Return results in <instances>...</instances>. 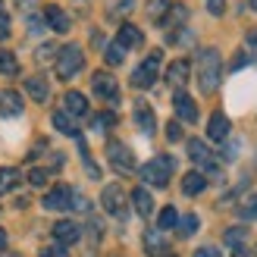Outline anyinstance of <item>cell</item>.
<instances>
[{"label": "cell", "instance_id": "obj_1", "mask_svg": "<svg viewBox=\"0 0 257 257\" xmlns=\"http://www.w3.org/2000/svg\"><path fill=\"white\" fill-rule=\"evenodd\" d=\"M220 75H223V60H220V50L213 47H204L198 54V85L204 94H213L220 88Z\"/></svg>", "mask_w": 257, "mask_h": 257}, {"label": "cell", "instance_id": "obj_2", "mask_svg": "<svg viewBox=\"0 0 257 257\" xmlns=\"http://www.w3.org/2000/svg\"><path fill=\"white\" fill-rule=\"evenodd\" d=\"M173 170H176V160L166 157V154H160V157H154L151 163L141 166V182H148L154 188H166V185H170Z\"/></svg>", "mask_w": 257, "mask_h": 257}, {"label": "cell", "instance_id": "obj_3", "mask_svg": "<svg viewBox=\"0 0 257 257\" xmlns=\"http://www.w3.org/2000/svg\"><path fill=\"white\" fill-rule=\"evenodd\" d=\"M85 66V57H82V47L79 44H66L63 50H57V66H54V72H57V79H72L75 72H79Z\"/></svg>", "mask_w": 257, "mask_h": 257}, {"label": "cell", "instance_id": "obj_4", "mask_svg": "<svg viewBox=\"0 0 257 257\" xmlns=\"http://www.w3.org/2000/svg\"><path fill=\"white\" fill-rule=\"evenodd\" d=\"M160 60H163L160 50H151L148 60L132 72V85H135V88H151L154 82H157V75H160Z\"/></svg>", "mask_w": 257, "mask_h": 257}, {"label": "cell", "instance_id": "obj_5", "mask_svg": "<svg viewBox=\"0 0 257 257\" xmlns=\"http://www.w3.org/2000/svg\"><path fill=\"white\" fill-rule=\"evenodd\" d=\"M100 204H104V210H107L110 216H119V220H125V213H128V198H125L122 185H107L104 191H100Z\"/></svg>", "mask_w": 257, "mask_h": 257}, {"label": "cell", "instance_id": "obj_6", "mask_svg": "<svg viewBox=\"0 0 257 257\" xmlns=\"http://www.w3.org/2000/svg\"><path fill=\"white\" fill-rule=\"evenodd\" d=\"M107 157H110V166L119 173H135V154L128 145H122V141H110L107 145Z\"/></svg>", "mask_w": 257, "mask_h": 257}, {"label": "cell", "instance_id": "obj_7", "mask_svg": "<svg viewBox=\"0 0 257 257\" xmlns=\"http://www.w3.org/2000/svg\"><path fill=\"white\" fill-rule=\"evenodd\" d=\"M91 88H94V94L97 97H104V100H116L119 97V85H116V79H113L110 72H94V79H91Z\"/></svg>", "mask_w": 257, "mask_h": 257}, {"label": "cell", "instance_id": "obj_8", "mask_svg": "<svg viewBox=\"0 0 257 257\" xmlns=\"http://www.w3.org/2000/svg\"><path fill=\"white\" fill-rule=\"evenodd\" d=\"M188 157L195 160L198 166H204V170H216V160H213V154H210V148L204 145V141H198V138H191L188 141Z\"/></svg>", "mask_w": 257, "mask_h": 257}, {"label": "cell", "instance_id": "obj_9", "mask_svg": "<svg viewBox=\"0 0 257 257\" xmlns=\"http://www.w3.org/2000/svg\"><path fill=\"white\" fill-rule=\"evenodd\" d=\"M173 107H176V116L182 122H198V107H195V100H191L185 91L173 94Z\"/></svg>", "mask_w": 257, "mask_h": 257}, {"label": "cell", "instance_id": "obj_10", "mask_svg": "<svg viewBox=\"0 0 257 257\" xmlns=\"http://www.w3.org/2000/svg\"><path fill=\"white\" fill-rule=\"evenodd\" d=\"M69 204H72V188L66 185H57L54 191L44 195V210H69Z\"/></svg>", "mask_w": 257, "mask_h": 257}, {"label": "cell", "instance_id": "obj_11", "mask_svg": "<svg viewBox=\"0 0 257 257\" xmlns=\"http://www.w3.org/2000/svg\"><path fill=\"white\" fill-rule=\"evenodd\" d=\"M54 238L60 241V245H63V248H66V245H75V241H79V238H82V229H79V226H75L72 220H60V223L54 226Z\"/></svg>", "mask_w": 257, "mask_h": 257}, {"label": "cell", "instance_id": "obj_12", "mask_svg": "<svg viewBox=\"0 0 257 257\" xmlns=\"http://www.w3.org/2000/svg\"><path fill=\"white\" fill-rule=\"evenodd\" d=\"M229 132H232V122H229V116H223V113H213L210 122H207L210 141H229Z\"/></svg>", "mask_w": 257, "mask_h": 257}, {"label": "cell", "instance_id": "obj_13", "mask_svg": "<svg viewBox=\"0 0 257 257\" xmlns=\"http://www.w3.org/2000/svg\"><path fill=\"white\" fill-rule=\"evenodd\" d=\"M188 75H191V63L188 60H173L170 69H166V82H170L173 88H182L188 82Z\"/></svg>", "mask_w": 257, "mask_h": 257}, {"label": "cell", "instance_id": "obj_14", "mask_svg": "<svg viewBox=\"0 0 257 257\" xmlns=\"http://www.w3.org/2000/svg\"><path fill=\"white\" fill-rule=\"evenodd\" d=\"M22 113V94L7 88V91H0V116H19Z\"/></svg>", "mask_w": 257, "mask_h": 257}, {"label": "cell", "instance_id": "obj_15", "mask_svg": "<svg viewBox=\"0 0 257 257\" xmlns=\"http://www.w3.org/2000/svg\"><path fill=\"white\" fill-rule=\"evenodd\" d=\"M185 19H188V7L185 4H170V10H166V16H163V25L170 32H179L185 25Z\"/></svg>", "mask_w": 257, "mask_h": 257}, {"label": "cell", "instance_id": "obj_16", "mask_svg": "<svg viewBox=\"0 0 257 257\" xmlns=\"http://www.w3.org/2000/svg\"><path fill=\"white\" fill-rule=\"evenodd\" d=\"M63 113H69V116H85L88 113V97L79 94V91H66V97H63Z\"/></svg>", "mask_w": 257, "mask_h": 257}, {"label": "cell", "instance_id": "obj_17", "mask_svg": "<svg viewBox=\"0 0 257 257\" xmlns=\"http://www.w3.org/2000/svg\"><path fill=\"white\" fill-rule=\"evenodd\" d=\"M135 125L145 135H154V128H157V116H154V110L148 104H135Z\"/></svg>", "mask_w": 257, "mask_h": 257}, {"label": "cell", "instance_id": "obj_18", "mask_svg": "<svg viewBox=\"0 0 257 257\" xmlns=\"http://www.w3.org/2000/svg\"><path fill=\"white\" fill-rule=\"evenodd\" d=\"M132 207L138 210V216H151L154 213V198L148 188H135L132 191Z\"/></svg>", "mask_w": 257, "mask_h": 257}, {"label": "cell", "instance_id": "obj_19", "mask_svg": "<svg viewBox=\"0 0 257 257\" xmlns=\"http://www.w3.org/2000/svg\"><path fill=\"white\" fill-rule=\"evenodd\" d=\"M44 22H47L54 32H69V16H66L60 7H47V10H44Z\"/></svg>", "mask_w": 257, "mask_h": 257}, {"label": "cell", "instance_id": "obj_20", "mask_svg": "<svg viewBox=\"0 0 257 257\" xmlns=\"http://www.w3.org/2000/svg\"><path fill=\"white\" fill-rule=\"evenodd\" d=\"M25 91H29V97H32V100L44 104L47 94H50V88H47V82L41 79V75H32V79H25Z\"/></svg>", "mask_w": 257, "mask_h": 257}, {"label": "cell", "instance_id": "obj_21", "mask_svg": "<svg viewBox=\"0 0 257 257\" xmlns=\"http://www.w3.org/2000/svg\"><path fill=\"white\" fill-rule=\"evenodd\" d=\"M145 251H148L151 257H163V251H166V238H163L160 229H154V232H145Z\"/></svg>", "mask_w": 257, "mask_h": 257}, {"label": "cell", "instance_id": "obj_22", "mask_svg": "<svg viewBox=\"0 0 257 257\" xmlns=\"http://www.w3.org/2000/svg\"><path fill=\"white\" fill-rule=\"evenodd\" d=\"M116 44H122L125 50H128V47H138V44H141V32L135 29V25H128V22H125V25H119Z\"/></svg>", "mask_w": 257, "mask_h": 257}, {"label": "cell", "instance_id": "obj_23", "mask_svg": "<svg viewBox=\"0 0 257 257\" xmlns=\"http://www.w3.org/2000/svg\"><path fill=\"white\" fill-rule=\"evenodd\" d=\"M19 185V170L16 166H0V195H10Z\"/></svg>", "mask_w": 257, "mask_h": 257}, {"label": "cell", "instance_id": "obj_24", "mask_svg": "<svg viewBox=\"0 0 257 257\" xmlns=\"http://www.w3.org/2000/svg\"><path fill=\"white\" fill-rule=\"evenodd\" d=\"M204 188H207V176H204V173H188L182 179V191H185V195H201Z\"/></svg>", "mask_w": 257, "mask_h": 257}, {"label": "cell", "instance_id": "obj_25", "mask_svg": "<svg viewBox=\"0 0 257 257\" xmlns=\"http://www.w3.org/2000/svg\"><path fill=\"white\" fill-rule=\"evenodd\" d=\"M54 128H57V132H63V135H69V138L79 135V125H75L72 116H69V113H63V110L54 113Z\"/></svg>", "mask_w": 257, "mask_h": 257}, {"label": "cell", "instance_id": "obj_26", "mask_svg": "<svg viewBox=\"0 0 257 257\" xmlns=\"http://www.w3.org/2000/svg\"><path fill=\"white\" fill-rule=\"evenodd\" d=\"M19 72V60L10 50H0V75H16Z\"/></svg>", "mask_w": 257, "mask_h": 257}, {"label": "cell", "instance_id": "obj_27", "mask_svg": "<svg viewBox=\"0 0 257 257\" xmlns=\"http://www.w3.org/2000/svg\"><path fill=\"white\" fill-rule=\"evenodd\" d=\"M176 226H179V235H185V238H188V235H195V232H198V226H201V223H198V213H185Z\"/></svg>", "mask_w": 257, "mask_h": 257}, {"label": "cell", "instance_id": "obj_28", "mask_svg": "<svg viewBox=\"0 0 257 257\" xmlns=\"http://www.w3.org/2000/svg\"><path fill=\"white\" fill-rule=\"evenodd\" d=\"M113 125H116V113H97V116L91 119V128H94V132H107V128H113Z\"/></svg>", "mask_w": 257, "mask_h": 257}, {"label": "cell", "instance_id": "obj_29", "mask_svg": "<svg viewBox=\"0 0 257 257\" xmlns=\"http://www.w3.org/2000/svg\"><path fill=\"white\" fill-rule=\"evenodd\" d=\"M166 10H170V0H148V16L154 22H163Z\"/></svg>", "mask_w": 257, "mask_h": 257}, {"label": "cell", "instance_id": "obj_30", "mask_svg": "<svg viewBox=\"0 0 257 257\" xmlns=\"http://www.w3.org/2000/svg\"><path fill=\"white\" fill-rule=\"evenodd\" d=\"M104 60L110 63V66H119V63L125 60V47H122V44H110V47L104 50Z\"/></svg>", "mask_w": 257, "mask_h": 257}, {"label": "cell", "instance_id": "obj_31", "mask_svg": "<svg viewBox=\"0 0 257 257\" xmlns=\"http://www.w3.org/2000/svg\"><path fill=\"white\" fill-rule=\"evenodd\" d=\"M179 223V213H176V207H163V213H160V220H157V226H160V232H166V229H173Z\"/></svg>", "mask_w": 257, "mask_h": 257}, {"label": "cell", "instance_id": "obj_32", "mask_svg": "<svg viewBox=\"0 0 257 257\" xmlns=\"http://www.w3.org/2000/svg\"><path fill=\"white\" fill-rule=\"evenodd\" d=\"M238 213H241V220H254L257 216V195H251V198H245L238 204Z\"/></svg>", "mask_w": 257, "mask_h": 257}, {"label": "cell", "instance_id": "obj_33", "mask_svg": "<svg viewBox=\"0 0 257 257\" xmlns=\"http://www.w3.org/2000/svg\"><path fill=\"white\" fill-rule=\"evenodd\" d=\"M69 210H82V213H91V201H88L82 191H75L72 188V204H69Z\"/></svg>", "mask_w": 257, "mask_h": 257}, {"label": "cell", "instance_id": "obj_34", "mask_svg": "<svg viewBox=\"0 0 257 257\" xmlns=\"http://www.w3.org/2000/svg\"><path fill=\"white\" fill-rule=\"evenodd\" d=\"M135 10V0H113L110 4V16H125Z\"/></svg>", "mask_w": 257, "mask_h": 257}, {"label": "cell", "instance_id": "obj_35", "mask_svg": "<svg viewBox=\"0 0 257 257\" xmlns=\"http://www.w3.org/2000/svg\"><path fill=\"white\" fill-rule=\"evenodd\" d=\"M241 241H245V229L241 226H232V229H226V245H241Z\"/></svg>", "mask_w": 257, "mask_h": 257}, {"label": "cell", "instance_id": "obj_36", "mask_svg": "<svg viewBox=\"0 0 257 257\" xmlns=\"http://www.w3.org/2000/svg\"><path fill=\"white\" fill-rule=\"evenodd\" d=\"M44 29H47V22L41 19V16H29V35H44Z\"/></svg>", "mask_w": 257, "mask_h": 257}, {"label": "cell", "instance_id": "obj_37", "mask_svg": "<svg viewBox=\"0 0 257 257\" xmlns=\"http://www.w3.org/2000/svg\"><path fill=\"white\" fill-rule=\"evenodd\" d=\"M29 182H32L35 188H41V185L47 182V170H32V173H29Z\"/></svg>", "mask_w": 257, "mask_h": 257}, {"label": "cell", "instance_id": "obj_38", "mask_svg": "<svg viewBox=\"0 0 257 257\" xmlns=\"http://www.w3.org/2000/svg\"><path fill=\"white\" fill-rule=\"evenodd\" d=\"M204 4H207L210 16H223V13H226V0H204Z\"/></svg>", "mask_w": 257, "mask_h": 257}, {"label": "cell", "instance_id": "obj_39", "mask_svg": "<svg viewBox=\"0 0 257 257\" xmlns=\"http://www.w3.org/2000/svg\"><path fill=\"white\" fill-rule=\"evenodd\" d=\"M166 138H170V141H182V125H179V122H166Z\"/></svg>", "mask_w": 257, "mask_h": 257}, {"label": "cell", "instance_id": "obj_40", "mask_svg": "<svg viewBox=\"0 0 257 257\" xmlns=\"http://www.w3.org/2000/svg\"><path fill=\"white\" fill-rule=\"evenodd\" d=\"M7 38H10V16L0 10V41H7Z\"/></svg>", "mask_w": 257, "mask_h": 257}, {"label": "cell", "instance_id": "obj_41", "mask_svg": "<svg viewBox=\"0 0 257 257\" xmlns=\"http://www.w3.org/2000/svg\"><path fill=\"white\" fill-rule=\"evenodd\" d=\"M195 257H223V254L216 251L213 245H204V248H198V251H195Z\"/></svg>", "mask_w": 257, "mask_h": 257}, {"label": "cell", "instance_id": "obj_42", "mask_svg": "<svg viewBox=\"0 0 257 257\" xmlns=\"http://www.w3.org/2000/svg\"><path fill=\"white\" fill-rule=\"evenodd\" d=\"M41 257H66V248L63 245H54V248H44Z\"/></svg>", "mask_w": 257, "mask_h": 257}, {"label": "cell", "instance_id": "obj_43", "mask_svg": "<svg viewBox=\"0 0 257 257\" xmlns=\"http://www.w3.org/2000/svg\"><path fill=\"white\" fill-rule=\"evenodd\" d=\"M54 54H57V47H54V44H44L41 50H38V60L44 63V60H50V57H54Z\"/></svg>", "mask_w": 257, "mask_h": 257}, {"label": "cell", "instance_id": "obj_44", "mask_svg": "<svg viewBox=\"0 0 257 257\" xmlns=\"http://www.w3.org/2000/svg\"><path fill=\"white\" fill-rule=\"evenodd\" d=\"M16 7H19V10H25V13H29L32 7H38V0H16Z\"/></svg>", "mask_w": 257, "mask_h": 257}, {"label": "cell", "instance_id": "obj_45", "mask_svg": "<svg viewBox=\"0 0 257 257\" xmlns=\"http://www.w3.org/2000/svg\"><path fill=\"white\" fill-rule=\"evenodd\" d=\"M232 257H251V254H248V248H241V245H235V248H232Z\"/></svg>", "mask_w": 257, "mask_h": 257}, {"label": "cell", "instance_id": "obj_46", "mask_svg": "<svg viewBox=\"0 0 257 257\" xmlns=\"http://www.w3.org/2000/svg\"><path fill=\"white\" fill-rule=\"evenodd\" d=\"M245 63H248V57H245V54H238V57H235V63H232V69H241Z\"/></svg>", "mask_w": 257, "mask_h": 257}, {"label": "cell", "instance_id": "obj_47", "mask_svg": "<svg viewBox=\"0 0 257 257\" xmlns=\"http://www.w3.org/2000/svg\"><path fill=\"white\" fill-rule=\"evenodd\" d=\"M4 248H7V232L0 229V251H4Z\"/></svg>", "mask_w": 257, "mask_h": 257}, {"label": "cell", "instance_id": "obj_48", "mask_svg": "<svg viewBox=\"0 0 257 257\" xmlns=\"http://www.w3.org/2000/svg\"><path fill=\"white\" fill-rule=\"evenodd\" d=\"M248 41H251V44H257V29H251V32H248Z\"/></svg>", "mask_w": 257, "mask_h": 257}, {"label": "cell", "instance_id": "obj_49", "mask_svg": "<svg viewBox=\"0 0 257 257\" xmlns=\"http://www.w3.org/2000/svg\"><path fill=\"white\" fill-rule=\"evenodd\" d=\"M251 10H257V0H251Z\"/></svg>", "mask_w": 257, "mask_h": 257}, {"label": "cell", "instance_id": "obj_50", "mask_svg": "<svg viewBox=\"0 0 257 257\" xmlns=\"http://www.w3.org/2000/svg\"><path fill=\"white\" fill-rule=\"evenodd\" d=\"M163 257H176V254H163Z\"/></svg>", "mask_w": 257, "mask_h": 257}, {"label": "cell", "instance_id": "obj_51", "mask_svg": "<svg viewBox=\"0 0 257 257\" xmlns=\"http://www.w3.org/2000/svg\"><path fill=\"white\" fill-rule=\"evenodd\" d=\"M13 257H16V254H13Z\"/></svg>", "mask_w": 257, "mask_h": 257}]
</instances>
